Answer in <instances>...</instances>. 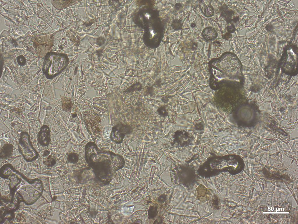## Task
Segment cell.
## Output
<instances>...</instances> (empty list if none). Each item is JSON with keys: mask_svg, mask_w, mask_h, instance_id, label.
<instances>
[{"mask_svg": "<svg viewBox=\"0 0 298 224\" xmlns=\"http://www.w3.org/2000/svg\"><path fill=\"white\" fill-rule=\"evenodd\" d=\"M13 147L9 144H6L1 148L0 155L2 158H7L11 156L13 153Z\"/></svg>", "mask_w": 298, "mask_h": 224, "instance_id": "8992f818", "label": "cell"}, {"mask_svg": "<svg viewBox=\"0 0 298 224\" xmlns=\"http://www.w3.org/2000/svg\"><path fill=\"white\" fill-rule=\"evenodd\" d=\"M191 26L192 27H194L196 26L195 24L194 23H192L191 25Z\"/></svg>", "mask_w": 298, "mask_h": 224, "instance_id": "8fae6325", "label": "cell"}, {"mask_svg": "<svg viewBox=\"0 0 298 224\" xmlns=\"http://www.w3.org/2000/svg\"><path fill=\"white\" fill-rule=\"evenodd\" d=\"M197 47V45L195 43L192 46V48L193 49H196Z\"/></svg>", "mask_w": 298, "mask_h": 224, "instance_id": "30bf717a", "label": "cell"}, {"mask_svg": "<svg viewBox=\"0 0 298 224\" xmlns=\"http://www.w3.org/2000/svg\"><path fill=\"white\" fill-rule=\"evenodd\" d=\"M18 148L20 152L27 159H31L37 154L29 135L25 132H22L20 134L19 140Z\"/></svg>", "mask_w": 298, "mask_h": 224, "instance_id": "7a4b0ae2", "label": "cell"}, {"mask_svg": "<svg viewBox=\"0 0 298 224\" xmlns=\"http://www.w3.org/2000/svg\"><path fill=\"white\" fill-rule=\"evenodd\" d=\"M62 109L67 112H69L71 109L72 106L71 99L70 98H63L62 100Z\"/></svg>", "mask_w": 298, "mask_h": 224, "instance_id": "52a82bcc", "label": "cell"}, {"mask_svg": "<svg viewBox=\"0 0 298 224\" xmlns=\"http://www.w3.org/2000/svg\"><path fill=\"white\" fill-rule=\"evenodd\" d=\"M261 218L280 219L288 218L292 215V202L290 201H264L260 205Z\"/></svg>", "mask_w": 298, "mask_h": 224, "instance_id": "6da1fadb", "label": "cell"}, {"mask_svg": "<svg viewBox=\"0 0 298 224\" xmlns=\"http://www.w3.org/2000/svg\"><path fill=\"white\" fill-rule=\"evenodd\" d=\"M201 10L203 13L206 16H211L214 14L213 8L210 5L202 4Z\"/></svg>", "mask_w": 298, "mask_h": 224, "instance_id": "ba28073f", "label": "cell"}, {"mask_svg": "<svg viewBox=\"0 0 298 224\" xmlns=\"http://www.w3.org/2000/svg\"><path fill=\"white\" fill-rule=\"evenodd\" d=\"M132 131L131 127L123 124H118L112 128L110 138L113 142L120 144L122 143L125 136L130 134Z\"/></svg>", "mask_w": 298, "mask_h": 224, "instance_id": "3957f363", "label": "cell"}, {"mask_svg": "<svg viewBox=\"0 0 298 224\" xmlns=\"http://www.w3.org/2000/svg\"><path fill=\"white\" fill-rule=\"evenodd\" d=\"M159 112L162 115H164L166 114V108L164 107H161L158 110Z\"/></svg>", "mask_w": 298, "mask_h": 224, "instance_id": "9c48e42d", "label": "cell"}, {"mask_svg": "<svg viewBox=\"0 0 298 224\" xmlns=\"http://www.w3.org/2000/svg\"><path fill=\"white\" fill-rule=\"evenodd\" d=\"M38 141L43 146L48 145L51 141L50 131L49 127L43 125L40 128L38 135Z\"/></svg>", "mask_w": 298, "mask_h": 224, "instance_id": "277c9868", "label": "cell"}, {"mask_svg": "<svg viewBox=\"0 0 298 224\" xmlns=\"http://www.w3.org/2000/svg\"><path fill=\"white\" fill-rule=\"evenodd\" d=\"M202 34L203 38L207 40L214 39L216 38L217 35L215 29L211 27H208L204 29L202 31Z\"/></svg>", "mask_w": 298, "mask_h": 224, "instance_id": "5b68a950", "label": "cell"}]
</instances>
